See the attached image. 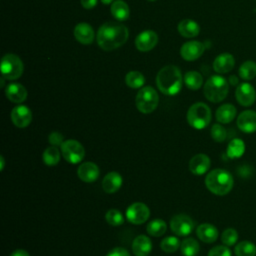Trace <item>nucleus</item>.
I'll list each match as a JSON object with an SVG mask.
<instances>
[{"mask_svg": "<svg viewBox=\"0 0 256 256\" xmlns=\"http://www.w3.org/2000/svg\"><path fill=\"white\" fill-rule=\"evenodd\" d=\"M129 32L126 26L114 22L104 23L97 32V43L106 51H111L122 46L128 39Z\"/></svg>", "mask_w": 256, "mask_h": 256, "instance_id": "obj_1", "label": "nucleus"}, {"mask_svg": "<svg viewBox=\"0 0 256 256\" xmlns=\"http://www.w3.org/2000/svg\"><path fill=\"white\" fill-rule=\"evenodd\" d=\"M158 89L165 95L173 96L180 92L183 84L181 71L175 65L164 66L156 76Z\"/></svg>", "mask_w": 256, "mask_h": 256, "instance_id": "obj_2", "label": "nucleus"}, {"mask_svg": "<svg viewBox=\"0 0 256 256\" xmlns=\"http://www.w3.org/2000/svg\"><path fill=\"white\" fill-rule=\"evenodd\" d=\"M234 180L232 175L224 169H213L208 172L205 177V185L207 189L218 196L228 194L233 188Z\"/></svg>", "mask_w": 256, "mask_h": 256, "instance_id": "obj_3", "label": "nucleus"}, {"mask_svg": "<svg viewBox=\"0 0 256 256\" xmlns=\"http://www.w3.org/2000/svg\"><path fill=\"white\" fill-rule=\"evenodd\" d=\"M228 82L220 75L211 76L204 84V95L207 100L213 103H218L224 100L228 94Z\"/></svg>", "mask_w": 256, "mask_h": 256, "instance_id": "obj_4", "label": "nucleus"}, {"mask_svg": "<svg viewBox=\"0 0 256 256\" xmlns=\"http://www.w3.org/2000/svg\"><path fill=\"white\" fill-rule=\"evenodd\" d=\"M188 124L198 130L206 128L211 121V110L203 102H197L190 106L187 111Z\"/></svg>", "mask_w": 256, "mask_h": 256, "instance_id": "obj_5", "label": "nucleus"}, {"mask_svg": "<svg viewBox=\"0 0 256 256\" xmlns=\"http://www.w3.org/2000/svg\"><path fill=\"white\" fill-rule=\"evenodd\" d=\"M159 103V96L157 91L151 86L142 87L135 98V104L137 109L144 114L153 112Z\"/></svg>", "mask_w": 256, "mask_h": 256, "instance_id": "obj_6", "label": "nucleus"}, {"mask_svg": "<svg viewBox=\"0 0 256 256\" xmlns=\"http://www.w3.org/2000/svg\"><path fill=\"white\" fill-rule=\"evenodd\" d=\"M1 74L7 80L18 79L24 70L22 60L15 54H5L0 64Z\"/></svg>", "mask_w": 256, "mask_h": 256, "instance_id": "obj_7", "label": "nucleus"}, {"mask_svg": "<svg viewBox=\"0 0 256 256\" xmlns=\"http://www.w3.org/2000/svg\"><path fill=\"white\" fill-rule=\"evenodd\" d=\"M60 148L63 158L70 164L80 163L85 156V149L83 145L75 139L65 140Z\"/></svg>", "mask_w": 256, "mask_h": 256, "instance_id": "obj_8", "label": "nucleus"}, {"mask_svg": "<svg viewBox=\"0 0 256 256\" xmlns=\"http://www.w3.org/2000/svg\"><path fill=\"white\" fill-rule=\"evenodd\" d=\"M193 219L186 214H177L170 220V228L177 236H188L194 229Z\"/></svg>", "mask_w": 256, "mask_h": 256, "instance_id": "obj_9", "label": "nucleus"}, {"mask_svg": "<svg viewBox=\"0 0 256 256\" xmlns=\"http://www.w3.org/2000/svg\"><path fill=\"white\" fill-rule=\"evenodd\" d=\"M125 215L130 223L140 225L148 220L150 210L146 204L142 202H134L127 207Z\"/></svg>", "mask_w": 256, "mask_h": 256, "instance_id": "obj_10", "label": "nucleus"}, {"mask_svg": "<svg viewBox=\"0 0 256 256\" xmlns=\"http://www.w3.org/2000/svg\"><path fill=\"white\" fill-rule=\"evenodd\" d=\"M237 102L241 106H251L256 99V92L254 87L249 83H241L237 86L235 91Z\"/></svg>", "mask_w": 256, "mask_h": 256, "instance_id": "obj_11", "label": "nucleus"}, {"mask_svg": "<svg viewBox=\"0 0 256 256\" xmlns=\"http://www.w3.org/2000/svg\"><path fill=\"white\" fill-rule=\"evenodd\" d=\"M11 120L18 128H25L29 126L32 121V112L29 107L25 105H18L11 111Z\"/></svg>", "mask_w": 256, "mask_h": 256, "instance_id": "obj_12", "label": "nucleus"}, {"mask_svg": "<svg viewBox=\"0 0 256 256\" xmlns=\"http://www.w3.org/2000/svg\"><path fill=\"white\" fill-rule=\"evenodd\" d=\"M158 42V35L152 30H145L138 34L135 39V46L139 51L147 52L152 50Z\"/></svg>", "mask_w": 256, "mask_h": 256, "instance_id": "obj_13", "label": "nucleus"}, {"mask_svg": "<svg viewBox=\"0 0 256 256\" xmlns=\"http://www.w3.org/2000/svg\"><path fill=\"white\" fill-rule=\"evenodd\" d=\"M205 46L199 41H188L181 46L180 54L184 60L194 61L198 59L204 52Z\"/></svg>", "mask_w": 256, "mask_h": 256, "instance_id": "obj_14", "label": "nucleus"}, {"mask_svg": "<svg viewBox=\"0 0 256 256\" xmlns=\"http://www.w3.org/2000/svg\"><path fill=\"white\" fill-rule=\"evenodd\" d=\"M100 175V170L97 164L94 162H84L80 164L77 168V176L80 180L86 183H92L98 179Z\"/></svg>", "mask_w": 256, "mask_h": 256, "instance_id": "obj_15", "label": "nucleus"}, {"mask_svg": "<svg viewBox=\"0 0 256 256\" xmlns=\"http://www.w3.org/2000/svg\"><path fill=\"white\" fill-rule=\"evenodd\" d=\"M211 165L210 158L203 153L194 155L189 161V170L194 175H203L205 174Z\"/></svg>", "mask_w": 256, "mask_h": 256, "instance_id": "obj_16", "label": "nucleus"}, {"mask_svg": "<svg viewBox=\"0 0 256 256\" xmlns=\"http://www.w3.org/2000/svg\"><path fill=\"white\" fill-rule=\"evenodd\" d=\"M237 126L244 133H253L256 131V112L245 110L237 117Z\"/></svg>", "mask_w": 256, "mask_h": 256, "instance_id": "obj_17", "label": "nucleus"}, {"mask_svg": "<svg viewBox=\"0 0 256 256\" xmlns=\"http://www.w3.org/2000/svg\"><path fill=\"white\" fill-rule=\"evenodd\" d=\"M235 64V59L230 53L219 54L213 62V69L219 74H224L230 72Z\"/></svg>", "mask_w": 256, "mask_h": 256, "instance_id": "obj_18", "label": "nucleus"}, {"mask_svg": "<svg viewBox=\"0 0 256 256\" xmlns=\"http://www.w3.org/2000/svg\"><path fill=\"white\" fill-rule=\"evenodd\" d=\"M74 36L81 44H91L94 40L95 33L93 28L85 22L78 23L74 28Z\"/></svg>", "mask_w": 256, "mask_h": 256, "instance_id": "obj_19", "label": "nucleus"}, {"mask_svg": "<svg viewBox=\"0 0 256 256\" xmlns=\"http://www.w3.org/2000/svg\"><path fill=\"white\" fill-rule=\"evenodd\" d=\"M5 95L13 103L20 104L27 98V90L20 83H10L5 89Z\"/></svg>", "mask_w": 256, "mask_h": 256, "instance_id": "obj_20", "label": "nucleus"}, {"mask_svg": "<svg viewBox=\"0 0 256 256\" xmlns=\"http://www.w3.org/2000/svg\"><path fill=\"white\" fill-rule=\"evenodd\" d=\"M122 183V176L116 171H111L104 176L102 180V188L106 193L111 194L118 191L121 188Z\"/></svg>", "mask_w": 256, "mask_h": 256, "instance_id": "obj_21", "label": "nucleus"}, {"mask_svg": "<svg viewBox=\"0 0 256 256\" xmlns=\"http://www.w3.org/2000/svg\"><path fill=\"white\" fill-rule=\"evenodd\" d=\"M152 250V242L148 236L138 235L132 242V252L136 256H148Z\"/></svg>", "mask_w": 256, "mask_h": 256, "instance_id": "obj_22", "label": "nucleus"}, {"mask_svg": "<svg viewBox=\"0 0 256 256\" xmlns=\"http://www.w3.org/2000/svg\"><path fill=\"white\" fill-rule=\"evenodd\" d=\"M196 234L201 241L205 243H213L217 240L219 233L214 225L210 223H203L197 227Z\"/></svg>", "mask_w": 256, "mask_h": 256, "instance_id": "obj_23", "label": "nucleus"}, {"mask_svg": "<svg viewBox=\"0 0 256 256\" xmlns=\"http://www.w3.org/2000/svg\"><path fill=\"white\" fill-rule=\"evenodd\" d=\"M236 113H237V110L234 105L230 103L223 104L220 107H218V109L216 110V114H215L216 120L222 124L230 123L231 121L234 120Z\"/></svg>", "mask_w": 256, "mask_h": 256, "instance_id": "obj_24", "label": "nucleus"}, {"mask_svg": "<svg viewBox=\"0 0 256 256\" xmlns=\"http://www.w3.org/2000/svg\"><path fill=\"white\" fill-rule=\"evenodd\" d=\"M178 31L183 37L192 38L199 34L200 27L194 20L184 19L178 24Z\"/></svg>", "mask_w": 256, "mask_h": 256, "instance_id": "obj_25", "label": "nucleus"}, {"mask_svg": "<svg viewBox=\"0 0 256 256\" xmlns=\"http://www.w3.org/2000/svg\"><path fill=\"white\" fill-rule=\"evenodd\" d=\"M111 13L119 21L127 20L130 14L129 6L123 0H115L111 5Z\"/></svg>", "mask_w": 256, "mask_h": 256, "instance_id": "obj_26", "label": "nucleus"}, {"mask_svg": "<svg viewBox=\"0 0 256 256\" xmlns=\"http://www.w3.org/2000/svg\"><path fill=\"white\" fill-rule=\"evenodd\" d=\"M244 152H245V143L240 138L232 139L229 142L226 150L227 156L231 159L240 158Z\"/></svg>", "mask_w": 256, "mask_h": 256, "instance_id": "obj_27", "label": "nucleus"}, {"mask_svg": "<svg viewBox=\"0 0 256 256\" xmlns=\"http://www.w3.org/2000/svg\"><path fill=\"white\" fill-rule=\"evenodd\" d=\"M180 250L183 256H196L199 253L200 246L196 239L187 237L181 242Z\"/></svg>", "mask_w": 256, "mask_h": 256, "instance_id": "obj_28", "label": "nucleus"}, {"mask_svg": "<svg viewBox=\"0 0 256 256\" xmlns=\"http://www.w3.org/2000/svg\"><path fill=\"white\" fill-rule=\"evenodd\" d=\"M146 230H147V233L150 236L160 237V236L165 234V232L167 230V224H166V222L164 220L156 218V219L151 220L147 224Z\"/></svg>", "mask_w": 256, "mask_h": 256, "instance_id": "obj_29", "label": "nucleus"}, {"mask_svg": "<svg viewBox=\"0 0 256 256\" xmlns=\"http://www.w3.org/2000/svg\"><path fill=\"white\" fill-rule=\"evenodd\" d=\"M61 155V151H59V149L56 146H50L44 150L42 159L45 165L55 166L59 163Z\"/></svg>", "mask_w": 256, "mask_h": 256, "instance_id": "obj_30", "label": "nucleus"}, {"mask_svg": "<svg viewBox=\"0 0 256 256\" xmlns=\"http://www.w3.org/2000/svg\"><path fill=\"white\" fill-rule=\"evenodd\" d=\"M184 83L191 90H198L203 84V77L197 71H188L184 75Z\"/></svg>", "mask_w": 256, "mask_h": 256, "instance_id": "obj_31", "label": "nucleus"}, {"mask_svg": "<svg viewBox=\"0 0 256 256\" xmlns=\"http://www.w3.org/2000/svg\"><path fill=\"white\" fill-rule=\"evenodd\" d=\"M125 83L132 89L142 88L145 83V77L139 71H130L125 76Z\"/></svg>", "mask_w": 256, "mask_h": 256, "instance_id": "obj_32", "label": "nucleus"}, {"mask_svg": "<svg viewBox=\"0 0 256 256\" xmlns=\"http://www.w3.org/2000/svg\"><path fill=\"white\" fill-rule=\"evenodd\" d=\"M234 252L236 256H255L256 246L253 242L241 241L238 244H236Z\"/></svg>", "mask_w": 256, "mask_h": 256, "instance_id": "obj_33", "label": "nucleus"}, {"mask_svg": "<svg viewBox=\"0 0 256 256\" xmlns=\"http://www.w3.org/2000/svg\"><path fill=\"white\" fill-rule=\"evenodd\" d=\"M239 76L243 80H251L256 76V62L252 60L245 61L239 67Z\"/></svg>", "mask_w": 256, "mask_h": 256, "instance_id": "obj_34", "label": "nucleus"}, {"mask_svg": "<svg viewBox=\"0 0 256 256\" xmlns=\"http://www.w3.org/2000/svg\"><path fill=\"white\" fill-rule=\"evenodd\" d=\"M180 245H181V242L176 236H167L160 243V247L165 253L176 252L178 248H180Z\"/></svg>", "mask_w": 256, "mask_h": 256, "instance_id": "obj_35", "label": "nucleus"}, {"mask_svg": "<svg viewBox=\"0 0 256 256\" xmlns=\"http://www.w3.org/2000/svg\"><path fill=\"white\" fill-rule=\"evenodd\" d=\"M105 220L111 226H120L124 222V216L117 209H109L105 214Z\"/></svg>", "mask_w": 256, "mask_h": 256, "instance_id": "obj_36", "label": "nucleus"}, {"mask_svg": "<svg viewBox=\"0 0 256 256\" xmlns=\"http://www.w3.org/2000/svg\"><path fill=\"white\" fill-rule=\"evenodd\" d=\"M238 240V232L234 228H227L221 234V241L226 246L234 245Z\"/></svg>", "mask_w": 256, "mask_h": 256, "instance_id": "obj_37", "label": "nucleus"}, {"mask_svg": "<svg viewBox=\"0 0 256 256\" xmlns=\"http://www.w3.org/2000/svg\"><path fill=\"white\" fill-rule=\"evenodd\" d=\"M211 137L216 142H223L227 137V131L221 124H214L211 127Z\"/></svg>", "mask_w": 256, "mask_h": 256, "instance_id": "obj_38", "label": "nucleus"}, {"mask_svg": "<svg viewBox=\"0 0 256 256\" xmlns=\"http://www.w3.org/2000/svg\"><path fill=\"white\" fill-rule=\"evenodd\" d=\"M208 256H231V251L226 245H217L210 249Z\"/></svg>", "mask_w": 256, "mask_h": 256, "instance_id": "obj_39", "label": "nucleus"}, {"mask_svg": "<svg viewBox=\"0 0 256 256\" xmlns=\"http://www.w3.org/2000/svg\"><path fill=\"white\" fill-rule=\"evenodd\" d=\"M48 141L52 146H61L65 141L63 135L58 131H52L48 136Z\"/></svg>", "mask_w": 256, "mask_h": 256, "instance_id": "obj_40", "label": "nucleus"}, {"mask_svg": "<svg viewBox=\"0 0 256 256\" xmlns=\"http://www.w3.org/2000/svg\"><path fill=\"white\" fill-rule=\"evenodd\" d=\"M105 256H130V254L123 247H115L111 249Z\"/></svg>", "mask_w": 256, "mask_h": 256, "instance_id": "obj_41", "label": "nucleus"}, {"mask_svg": "<svg viewBox=\"0 0 256 256\" xmlns=\"http://www.w3.org/2000/svg\"><path fill=\"white\" fill-rule=\"evenodd\" d=\"M80 2L85 9H92L97 4V0H80Z\"/></svg>", "mask_w": 256, "mask_h": 256, "instance_id": "obj_42", "label": "nucleus"}, {"mask_svg": "<svg viewBox=\"0 0 256 256\" xmlns=\"http://www.w3.org/2000/svg\"><path fill=\"white\" fill-rule=\"evenodd\" d=\"M10 256H30V255H29V253H28L26 250H24V249H17V250H14V251L10 254Z\"/></svg>", "mask_w": 256, "mask_h": 256, "instance_id": "obj_43", "label": "nucleus"}, {"mask_svg": "<svg viewBox=\"0 0 256 256\" xmlns=\"http://www.w3.org/2000/svg\"><path fill=\"white\" fill-rule=\"evenodd\" d=\"M229 83L231 84V85H233V86H235V85H237L238 84V82H239V80H238V78L235 76V75H231L230 77H229Z\"/></svg>", "mask_w": 256, "mask_h": 256, "instance_id": "obj_44", "label": "nucleus"}, {"mask_svg": "<svg viewBox=\"0 0 256 256\" xmlns=\"http://www.w3.org/2000/svg\"><path fill=\"white\" fill-rule=\"evenodd\" d=\"M4 166H5V160H4V157L1 155L0 156V170L1 171H3Z\"/></svg>", "mask_w": 256, "mask_h": 256, "instance_id": "obj_45", "label": "nucleus"}, {"mask_svg": "<svg viewBox=\"0 0 256 256\" xmlns=\"http://www.w3.org/2000/svg\"><path fill=\"white\" fill-rule=\"evenodd\" d=\"M101 2H102L103 4L108 5V4H110V3H113L114 1H113V0H101Z\"/></svg>", "mask_w": 256, "mask_h": 256, "instance_id": "obj_46", "label": "nucleus"}, {"mask_svg": "<svg viewBox=\"0 0 256 256\" xmlns=\"http://www.w3.org/2000/svg\"><path fill=\"white\" fill-rule=\"evenodd\" d=\"M148 1H156V0H148Z\"/></svg>", "mask_w": 256, "mask_h": 256, "instance_id": "obj_47", "label": "nucleus"}]
</instances>
